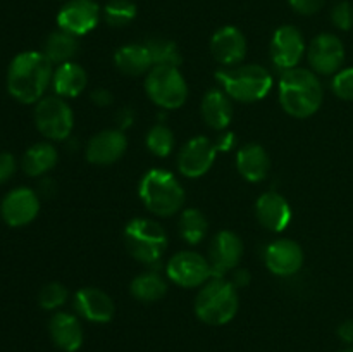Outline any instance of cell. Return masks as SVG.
Listing matches in <instances>:
<instances>
[{
	"label": "cell",
	"mask_w": 353,
	"mask_h": 352,
	"mask_svg": "<svg viewBox=\"0 0 353 352\" xmlns=\"http://www.w3.org/2000/svg\"><path fill=\"white\" fill-rule=\"evenodd\" d=\"M114 64L117 71L126 76H141L154 68L150 52L145 43H128L123 45L114 54Z\"/></svg>",
	"instance_id": "d4e9b609"
},
{
	"label": "cell",
	"mask_w": 353,
	"mask_h": 352,
	"mask_svg": "<svg viewBox=\"0 0 353 352\" xmlns=\"http://www.w3.org/2000/svg\"><path fill=\"white\" fill-rule=\"evenodd\" d=\"M338 337L348 347H353V320H347L338 326Z\"/></svg>",
	"instance_id": "60d3db41"
},
{
	"label": "cell",
	"mask_w": 353,
	"mask_h": 352,
	"mask_svg": "<svg viewBox=\"0 0 353 352\" xmlns=\"http://www.w3.org/2000/svg\"><path fill=\"white\" fill-rule=\"evenodd\" d=\"M33 116L37 130L52 141H62L69 138L74 128V113L65 99L57 95L43 97L38 100Z\"/></svg>",
	"instance_id": "ba28073f"
},
{
	"label": "cell",
	"mask_w": 353,
	"mask_h": 352,
	"mask_svg": "<svg viewBox=\"0 0 353 352\" xmlns=\"http://www.w3.org/2000/svg\"><path fill=\"white\" fill-rule=\"evenodd\" d=\"M79 43L78 37L68 33V31L57 30L50 33L45 40L43 54L52 64H64V62H71L72 59L78 55Z\"/></svg>",
	"instance_id": "83f0119b"
},
{
	"label": "cell",
	"mask_w": 353,
	"mask_h": 352,
	"mask_svg": "<svg viewBox=\"0 0 353 352\" xmlns=\"http://www.w3.org/2000/svg\"><path fill=\"white\" fill-rule=\"evenodd\" d=\"M124 244L133 259L147 266L161 262L168 248V233L161 223L148 217H134L124 228Z\"/></svg>",
	"instance_id": "8992f818"
},
{
	"label": "cell",
	"mask_w": 353,
	"mask_h": 352,
	"mask_svg": "<svg viewBox=\"0 0 353 352\" xmlns=\"http://www.w3.org/2000/svg\"><path fill=\"white\" fill-rule=\"evenodd\" d=\"M240 297L238 289L226 278H210L199 289L195 297L196 317L210 326L228 324L238 313Z\"/></svg>",
	"instance_id": "277c9868"
},
{
	"label": "cell",
	"mask_w": 353,
	"mask_h": 352,
	"mask_svg": "<svg viewBox=\"0 0 353 352\" xmlns=\"http://www.w3.org/2000/svg\"><path fill=\"white\" fill-rule=\"evenodd\" d=\"M331 90L341 100L353 102V68H343L331 79Z\"/></svg>",
	"instance_id": "836d02e7"
},
{
	"label": "cell",
	"mask_w": 353,
	"mask_h": 352,
	"mask_svg": "<svg viewBox=\"0 0 353 352\" xmlns=\"http://www.w3.org/2000/svg\"><path fill=\"white\" fill-rule=\"evenodd\" d=\"M137 6L131 0H109L102 9V17L109 26L124 28L137 17Z\"/></svg>",
	"instance_id": "1f68e13d"
},
{
	"label": "cell",
	"mask_w": 353,
	"mask_h": 352,
	"mask_svg": "<svg viewBox=\"0 0 353 352\" xmlns=\"http://www.w3.org/2000/svg\"><path fill=\"white\" fill-rule=\"evenodd\" d=\"M168 280L157 271H145L134 276L130 283V293L133 299L143 304L159 302L168 293Z\"/></svg>",
	"instance_id": "4316f807"
},
{
	"label": "cell",
	"mask_w": 353,
	"mask_h": 352,
	"mask_svg": "<svg viewBox=\"0 0 353 352\" xmlns=\"http://www.w3.org/2000/svg\"><path fill=\"white\" fill-rule=\"evenodd\" d=\"M278 92L283 110L296 119L314 116L324 100V88L319 76L312 69L300 66L283 71Z\"/></svg>",
	"instance_id": "7a4b0ae2"
},
{
	"label": "cell",
	"mask_w": 353,
	"mask_h": 352,
	"mask_svg": "<svg viewBox=\"0 0 353 352\" xmlns=\"http://www.w3.org/2000/svg\"><path fill=\"white\" fill-rule=\"evenodd\" d=\"M231 283H233L234 286H236L238 290L240 289H245V286L250 283V273L247 271V269H234L233 271V276H231Z\"/></svg>",
	"instance_id": "b9f144b4"
},
{
	"label": "cell",
	"mask_w": 353,
	"mask_h": 352,
	"mask_svg": "<svg viewBox=\"0 0 353 352\" xmlns=\"http://www.w3.org/2000/svg\"><path fill=\"white\" fill-rule=\"evenodd\" d=\"M52 78L54 64L43 52H21L7 69V92L21 104H37L52 86Z\"/></svg>",
	"instance_id": "6da1fadb"
},
{
	"label": "cell",
	"mask_w": 353,
	"mask_h": 352,
	"mask_svg": "<svg viewBox=\"0 0 353 352\" xmlns=\"http://www.w3.org/2000/svg\"><path fill=\"white\" fill-rule=\"evenodd\" d=\"M100 17L102 9L95 0H68L57 14V26L74 37H83L95 30Z\"/></svg>",
	"instance_id": "4fadbf2b"
},
{
	"label": "cell",
	"mask_w": 353,
	"mask_h": 352,
	"mask_svg": "<svg viewBox=\"0 0 353 352\" xmlns=\"http://www.w3.org/2000/svg\"><path fill=\"white\" fill-rule=\"evenodd\" d=\"M179 235L183 240L188 245H199L200 242L205 238L207 231H209V221H207L205 214L195 207H188L179 216Z\"/></svg>",
	"instance_id": "f1b7e54d"
},
{
	"label": "cell",
	"mask_w": 353,
	"mask_h": 352,
	"mask_svg": "<svg viewBox=\"0 0 353 352\" xmlns=\"http://www.w3.org/2000/svg\"><path fill=\"white\" fill-rule=\"evenodd\" d=\"M88 85V75L78 62H64L54 69L52 78V90L62 99H74L79 93L85 92Z\"/></svg>",
	"instance_id": "cb8c5ba5"
},
{
	"label": "cell",
	"mask_w": 353,
	"mask_h": 352,
	"mask_svg": "<svg viewBox=\"0 0 353 352\" xmlns=\"http://www.w3.org/2000/svg\"><path fill=\"white\" fill-rule=\"evenodd\" d=\"M305 254L303 248L300 247L299 242L292 238H278L272 240L264 251V262L265 268L274 276H293L302 269Z\"/></svg>",
	"instance_id": "9a60e30c"
},
{
	"label": "cell",
	"mask_w": 353,
	"mask_h": 352,
	"mask_svg": "<svg viewBox=\"0 0 353 352\" xmlns=\"http://www.w3.org/2000/svg\"><path fill=\"white\" fill-rule=\"evenodd\" d=\"M340 352H353V347H347V349H343V351H340Z\"/></svg>",
	"instance_id": "7bdbcfd3"
},
{
	"label": "cell",
	"mask_w": 353,
	"mask_h": 352,
	"mask_svg": "<svg viewBox=\"0 0 353 352\" xmlns=\"http://www.w3.org/2000/svg\"><path fill=\"white\" fill-rule=\"evenodd\" d=\"M292 206L281 193L265 192L255 202V217L265 230L281 233L292 223Z\"/></svg>",
	"instance_id": "ffe728a7"
},
{
	"label": "cell",
	"mask_w": 353,
	"mask_h": 352,
	"mask_svg": "<svg viewBox=\"0 0 353 352\" xmlns=\"http://www.w3.org/2000/svg\"><path fill=\"white\" fill-rule=\"evenodd\" d=\"M145 209L157 217H171L183 209L186 193L179 179L168 169H148L138 183Z\"/></svg>",
	"instance_id": "3957f363"
},
{
	"label": "cell",
	"mask_w": 353,
	"mask_h": 352,
	"mask_svg": "<svg viewBox=\"0 0 353 352\" xmlns=\"http://www.w3.org/2000/svg\"><path fill=\"white\" fill-rule=\"evenodd\" d=\"M38 213H40V197L28 186L10 190L0 204L2 219L14 228L30 224L38 216Z\"/></svg>",
	"instance_id": "2e32d148"
},
{
	"label": "cell",
	"mask_w": 353,
	"mask_h": 352,
	"mask_svg": "<svg viewBox=\"0 0 353 352\" xmlns=\"http://www.w3.org/2000/svg\"><path fill=\"white\" fill-rule=\"evenodd\" d=\"M221 88L241 104H254L265 99L272 88V75L259 64H241L223 68L216 72Z\"/></svg>",
	"instance_id": "5b68a950"
},
{
	"label": "cell",
	"mask_w": 353,
	"mask_h": 352,
	"mask_svg": "<svg viewBox=\"0 0 353 352\" xmlns=\"http://www.w3.org/2000/svg\"><path fill=\"white\" fill-rule=\"evenodd\" d=\"M69 292L65 285L59 282H50L47 285L41 286L40 293H38V304L47 311H55L59 307L64 306L68 302Z\"/></svg>",
	"instance_id": "d6a6232c"
},
{
	"label": "cell",
	"mask_w": 353,
	"mask_h": 352,
	"mask_svg": "<svg viewBox=\"0 0 353 352\" xmlns=\"http://www.w3.org/2000/svg\"><path fill=\"white\" fill-rule=\"evenodd\" d=\"M217 148L207 137H195L186 141L178 154V171L186 178H202L216 161Z\"/></svg>",
	"instance_id": "5bb4252c"
},
{
	"label": "cell",
	"mask_w": 353,
	"mask_h": 352,
	"mask_svg": "<svg viewBox=\"0 0 353 352\" xmlns=\"http://www.w3.org/2000/svg\"><path fill=\"white\" fill-rule=\"evenodd\" d=\"M236 169L247 182H264L271 171V157L261 144H247L238 148Z\"/></svg>",
	"instance_id": "7402d4cb"
},
{
	"label": "cell",
	"mask_w": 353,
	"mask_h": 352,
	"mask_svg": "<svg viewBox=\"0 0 353 352\" xmlns=\"http://www.w3.org/2000/svg\"><path fill=\"white\" fill-rule=\"evenodd\" d=\"M247 38L236 26H223L210 38V54L224 68H234L247 57Z\"/></svg>",
	"instance_id": "ac0fdd59"
},
{
	"label": "cell",
	"mask_w": 353,
	"mask_h": 352,
	"mask_svg": "<svg viewBox=\"0 0 353 352\" xmlns=\"http://www.w3.org/2000/svg\"><path fill=\"white\" fill-rule=\"evenodd\" d=\"M57 148L48 141H38L31 145L23 155L21 168L28 176H43L57 164Z\"/></svg>",
	"instance_id": "484cf974"
},
{
	"label": "cell",
	"mask_w": 353,
	"mask_h": 352,
	"mask_svg": "<svg viewBox=\"0 0 353 352\" xmlns=\"http://www.w3.org/2000/svg\"><path fill=\"white\" fill-rule=\"evenodd\" d=\"M243 240L234 231L223 230L214 237L209 247V264L212 278H224L234 271L243 257Z\"/></svg>",
	"instance_id": "7c38bea8"
},
{
	"label": "cell",
	"mask_w": 353,
	"mask_h": 352,
	"mask_svg": "<svg viewBox=\"0 0 353 352\" xmlns=\"http://www.w3.org/2000/svg\"><path fill=\"white\" fill-rule=\"evenodd\" d=\"M48 333L52 342L64 352H78L83 345V326L76 314L59 311L50 317Z\"/></svg>",
	"instance_id": "44dd1931"
},
{
	"label": "cell",
	"mask_w": 353,
	"mask_h": 352,
	"mask_svg": "<svg viewBox=\"0 0 353 352\" xmlns=\"http://www.w3.org/2000/svg\"><path fill=\"white\" fill-rule=\"evenodd\" d=\"M331 23L341 31H350L353 28V6L350 2H338L331 10Z\"/></svg>",
	"instance_id": "e575fe53"
},
{
	"label": "cell",
	"mask_w": 353,
	"mask_h": 352,
	"mask_svg": "<svg viewBox=\"0 0 353 352\" xmlns=\"http://www.w3.org/2000/svg\"><path fill=\"white\" fill-rule=\"evenodd\" d=\"M134 121V110L131 107H123L116 113V124L117 130L124 131L126 128H130Z\"/></svg>",
	"instance_id": "ab89813d"
},
{
	"label": "cell",
	"mask_w": 353,
	"mask_h": 352,
	"mask_svg": "<svg viewBox=\"0 0 353 352\" xmlns=\"http://www.w3.org/2000/svg\"><path fill=\"white\" fill-rule=\"evenodd\" d=\"M145 92L161 109H179L188 99V83L179 68L154 66L145 76Z\"/></svg>",
	"instance_id": "52a82bcc"
},
{
	"label": "cell",
	"mask_w": 353,
	"mask_h": 352,
	"mask_svg": "<svg viewBox=\"0 0 353 352\" xmlns=\"http://www.w3.org/2000/svg\"><path fill=\"white\" fill-rule=\"evenodd\" d=\"M305 54L307 45L299 28L283 24L274 31L271 38V59L276 68L281 71L299 68Z\"/></svg>",
	"instance_id": "8fae6325"
},
{
	"label": "cell",
	"mask_w": 353,
	"mask_h": 352,
	"mask_svg": "<svg viewBox=\"0 0 353 352\" xmlns=\"http://www.w3.org/2000/svg\"><path fill=\"white\" fill-rule=\"evenodd\" d=\"M128 138L124 131L112 128L102 130L90 138L86 144V161L93 166H112L126 154Z\"/></svg>",
	"instance_id": "e0dca14e"
},
{
	"label": "cell",
	"mask_w": 353,
	"mask_h": 352,
	"mask_svg": "<svg viewBox=\"0 0 353 352\" xmlns=\"http://www.w3.org/2000/svg\"><path fill=\"white\" fill-rule=\"evenodd\" d=\"M217 152H230L236 147V135L233 131H219V137L214 141Z\"/></svg>",
	"instance_id": "74e56055"
},
{
	"label": "cell",
	"mask_w": 353,
	"mask_h": 352,
	"mask_svg": "<svg viewBox=\"0 0 353 352\" xmlns=\"http://www.w3.org/2000/svg\"><path fill=\"white\" fill-rule=\"evenodd\" d=\"M145 47L150 52L154 66H169V68H179L181 66V52L178 45L172 40L164 37H150L145 40Z\"/></svg>",
	"instance_id": "f546056e"
},
{
	"label": "cell",
	"mask_w": 353,
	"mask_h": 352,
	"mask_svg": "<svg viewBox=\"0 0 353 352\" xmlns=\"http://www.w3.org/2000/svg\"><path fill=\"white\" fill-rule=\"evenodd\" d=\"M290 7L300 16H314L324 6V0H288Z\"/></svg>",
	"instance_id": "d590c367"
},
{
	"label": "cell",
	"mask_w": 353,
	"mask_h": 352,
	"mask_svg": "<svg viewBox=\"0 0 353 352\" xmlns=\"http://www.w3.org/2000/svg\"><path fill=\"white\" fill-rule=\"evenodd\" d=\"M16 159L9 152H0V185L9 182L12 175L16 173Z\"/></svg>",
	"instance_id": "8d00e7d4"
},
{
	"label": "cell",
	"mask_w": 353,
	"mask_h": 352,
	"mask_svg": "<svg viewBox=\"0 0 353 352\" xmlns=\"http://www.w3.org/2000/svg\"><path fill=\"white\" fill-rule=\"evenodd\" d=\"M74 309L79 317L90 323H109L116 314L112 297L97 286H85L74 293Z\"/></svg>",
	"instance_id": "d6986e66"
},
{
	"label": "cell",
	"mask_w": 353,
	"mask_h": 352,
	"mask_svg": "<svg viewBox=\"0 0 353 352\" xmlns=\"http://www.w3.org/2000/svg\"><path fill=\"white\" fill-rule=\"evenodd\" d=\"M90 100L95 104L97 107H109L114 102V95L110 90L107 88H95L90 93Z\"/></svg>",
	"instance_id": "f35d334b"
},
{
	"label": "cell",
	"mask_w": 353,
	"mask_h": 352,
	"mask_svg": "<svg viewBox=\"0 0 353 352\" xmlns=\"http://www.w3.org/2000/svg\"><path fill=\"white\" fill-rule=\"evenodd\" d=\"M165 276L183 289H200L212 278L209 259L195 251H181L165 264Z\"/></svg>",
	"instance_id": "9c48e42d"
},
{
	"label": "cell",
	"mask_w": 353,
	"mask_h": 352,
	"mask_svg": "<svg viewBox=\"0 0 353 352\" xmlns=\"http://www.w3.org/2000/svg\"><path fill=\"white\" fill-rule=\"evenodd\" d=\"M307 61L316 75L334 76L343 69L345 45L333 33H321L310 40L307 47Z\"/></svg>",
	"instance_id": "30bf717a"
},
{
	"label": "cell",
	"mask_w": 353,
	"mask_h": 352,
	"mask_svg": "<svg viewBox=\"0 0 353 352\" xmlns=\"http://www.w3.org/2000/svg\"><path fill=\"white\" fill-rule=\"evenodd\" d=\"M174 133H172L171 128L162 123L154 124L145 137V145H147L148 152L161 159L171 155V152L174 150Z\"/></svg>",
	"instance_id": "4dcf8cb0"
},
{
	"label": "cell",
	"mask_w": 353,
	"mask_h": 352,
	"mask_svg": "<svg viewBox=\"0 0 353 352\" xmlns=\"http://www.w3.org/2000/svg\"><path fill=\"white\" fill-rule=\"evenodd\" d=\"M203 121L214 131H224L233 119V102L223 88H210L200 106Z\"/></svg>",
	"instance_id": "603a6c76"
}]
</instances>
